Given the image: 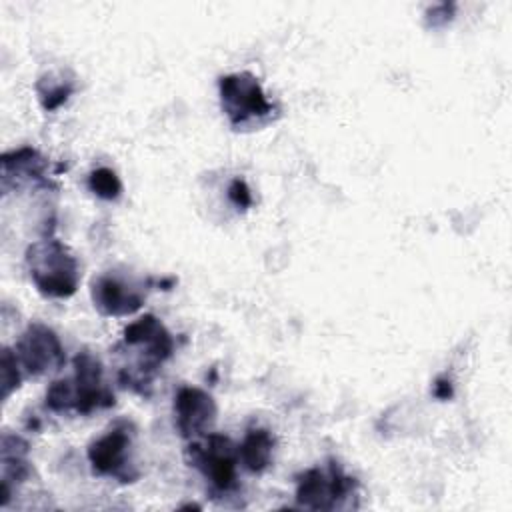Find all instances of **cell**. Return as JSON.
<instances>
[{
    "instance_id": "obj_4",
    "label": "cell",
    "mask_w": 512,
    "mask_h": 512,
    "mask_svg": "<svg viewBox=\"0 0 512 512\" xmlns=\"http://www.w3.org/2000/svg\"><path fill=\"white\" fill-rule=\"evenodd\" d=\"M184 458L206 478L214 494L228 496L238 490L240 456L238 446L228 436L208 432L202 438L190 440Z\"/></svg>"
},
{
    "instance_id": "obj_5",
    "label": "cell",
    "mask_w": 512,
    "mask_h": 512,
    "mask_svg": "<svg viewBox=\"0 0 512 512\" xmlns=\"http://www.w3.org/2000/svg\"><path fill=\"white\" fill-rule=\"evenodd\" d=\"M222 110L232 128H256L272 120L274 106L266 98L262 84L250 72L226 74L218 80Z\"/></svg>"
},
{
    "instance_id": "obj_13",
    "label": "cell",
    "mask_w": 512,
    "mask_h": 512,
    "mask_svg": "<svg viewBox=\"0 0 512 512\" xmlns=\"http://www.w3.org/2000/svg\"><path fill=\"white\" fill-rule=\"evenodd\" d=\"M274 444L276 440L270 430L258 428V426L248 428L242 444L238 446L240 464L252 474H262L272 464Z\"/></svg>"
},
{
    "instance_id": "obj_2",
    "label": "cell",
    "mask_w": 512,
    "mask_h": 512,
    "mask_svg": "<svg viewBox=\"0 0 512 512\" xmlns=\"http://www.w3.org/2000/svg\"><path fill=\"white\" fill-rule=\"evenodd\" d=\"M72 376L54 380L44 396V404L56 414H90L114 406V394L102 380V364L90 352H78L72 360Z\"/></svg>"
},
{
    "instance_id": "obj_16",
    "label": "cell",
    "mask_w": 512,
    "mask_h": 512,
    "mask_svg": "<svg viewBox=\"0 0 512 512\" xmlns=\"http://www.w3.org/2000/svg\"><path fill=\"white\" fill-rule=\"evenodd\" d=\"M22 366L10 348H2V358H0V380H2V398L6 400L22 382L20 374Z\"/></svg>"
},
{
    "instance_id": "obj_14",
    "label": "cell",
    "mask_w": 512,
    "mask_h": 512,
    "mask_svg": "<svg viewBox=\"0 0 512 512\" xmlns=\"http://www.w3.org/2000/svg\"><path fill=\"white\" fill-rule=\"evenodd\" d=\"M36 92H38L42 108L52 112V110L60 108L70 98V94L74 92V84H72V80L56 78L54 74H44L36 82Z\"/></svg>"
},
{
    "instance_id": "obj_1",
    "label": "cell",
    "mask_w": 512,
    "mask_h": 512,
    "mask_svg": "<svg viewBox=\"0 0 512 512\" xmlns=\"http://www.w3.org/2000/svg\"><path fill=\"white\" fill-rule=\"evenodd\" d=\"M118 346L124 348V352L136 354L132 362H124L118 368V384L134 394L150 396L160 366L174 354L172 334L154 314H144L124 328Z\"/></svg>"
},
{
    "instance_id": "obj_10",
    "label": "cell",
    "mask_w": 512,
    "mask_h": 512,
    "mask_svg": "<svg viewBox=\"0 0 512 512\" xmlns=\"http://www.w3.org/2000/svg\"><path fill=\"white\" fill-rule=\"evenodd\" d=\"M214 398L196 386H182L174 396V424L184 440H196L208 434L216 422Z\"/></svg>"
},
{
    "instance_id": "obj_11",
    "label": "cell",
    "mask_w": 512,
    "mask_h": 512,
    "mask_svg": "<svg viewBox=\"0 0 512 512\" xmlns=\"http://www.w3.org/2000/svg\"><path fill=\"white\" fill-rule=\"evenodd\" d=\"M2 192L8 194L10 190L22 188H54L50 178L46 176L48 162L46 158L30 148L22 146L18 150H10L2 154Z\"/></svg>"
},
{
    "instance_id": "obj_15",
    "label": "cell",
    "mask_w": 512,
    "mask_h": 512,
    "mask_svg": "<svg viewBox=\"0 0 512 512\" xmlns=\"http://www.w3.org/2000/svg\"><path fill=\"white\" fill-rule=\"evenodd\" d=\"M88 188L102 200H116L122 194V182L112 168L100 166L88 174Z\"/></svg>"
},
{
    "instance_id": "obj_7",
    "label": "cell",
    "mask_w": 512,
    "mask_h": 512,
    "mask_svg": "<svg viewBox=\"0 0 512 512\" xmlns=\"http://www.w3.org/2000/svg\"><path fill=\"white\" fill-rule=\"evenodd\" d=\"M134 424L128 420H116L102 436L90 442L88 462L94 474L114 478L120 484H132L140 478V470L132 460Z\"/></svg>"
},
{
    "instance_id": "obj_18",
    "label": "cell",
    "mask_w": 512,
    "mask_h": 512,
    "mask_svg": "<svg viewBox=\"0 0 512 512\" xmlns=\"http://www.w3.org/2000/svg\"><path fill=\"white\" fill-rule=\"evenodd\" d=\"M434 396L440 400H448L452 396V384L446 378H438L434 384Z\"/></svg>"
},
{
    "instance_id": "obj_6",
    "label": "cell",
    "mask_w": 512,
    "mask_h": 512,
    "mask_svg": "<svg viewBox=\"0 0 512 512\" xmlns=\"http://www.w3.org/2000/svg\"><path fill=\"white\" fill-rule=\"evenodd\" d=\"M358 494V482L348 476L338 462L326 468H308L296 476V504L306 510L356 508L352 502Z\"/></svg>"
},
{
    "instance_id": "obj_17",
    "label": "cell",
    "mask_w": 512,
    "mask_h": 512,
    "mask_svg": "<svg viewBox=\"0 0 512 512\" xmlns=\"http://www.w3.org/2000/svg\"><path fill=\"white\" fill-rule=\"evenodd\" d=\"M228 200L238 208V210H246L252 206L254 198L252 192L248 188V184L242 178H234L228 186Z\"/></svg>"
},
{
    "instance_id": "obj_9",
    "label": "cell",
    "mask_w": 512,
    "mask_h": 512,
    "mask_svg": "<svg viewBox=\"0 0 512 512\" xmlns=\"http://www.w3.org/2000/svg\"><path fill=\"white\" fill-rule=\"evenodd\" d=\"M14 354L28 376H44L64 366L66 354L60 338L42 322H32L20 334Z\"/></svg>"
},
{
    "instance_id": "obj_3",
    "label": "cell",
    "mask_w": 512,
    "mask_h": 512,
    "mask_svg": "<svg viewBox=\"0 0 512 512\" xmlns=\"http://www.w3.org/2000/svg\"><path fill=\"white\" fill-rule=\"evenodd\" d=\"M24 262L30 280L42 296L70 298L80 282V266L72 250L58 238L46 236L26 248Z\"/></svg>"
},
{
    "instance_id": "obj_8",
    "label": "cell",
    "mask_w": 512,
    "mask_h": 512,
    "mask_svg": "<svg viewBox=\"0 0 512 512\" xmlns=\"http://www.w3.org/2000/svg\"><path fill=\"white\" fill-rule=\"evenodd\" d=\"M158 280L148 278L146 282H136L132 278L120 276L116 272H104L96 276L90 284V296L94 308L102 316H130L142 308L146 300V290Z\"/></svg>"
},
{
    "instance_id": "obj_12",
    "label": "cell",
    "mask_w": 512,
    "mask_h": 512,
    "mask_svg": "<svg viewBox=\"0 0 512 512\" xmlns=\"http://www.w3.org/2000/svg\"><path fill=\"white\" fill-rule=\"evenodd\" d=\"M30 446L24 438L4 432L0 440V506L6 508L14 488L32 476V464L28 460Z\"/></svg>"
}]
</instances>
